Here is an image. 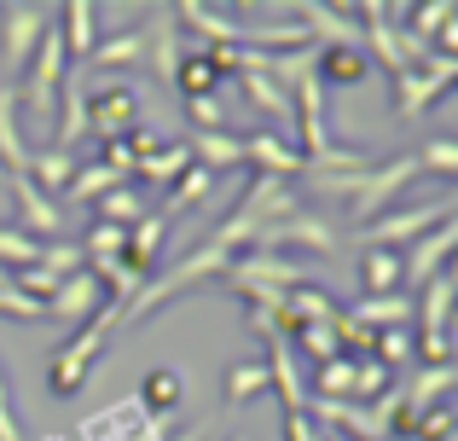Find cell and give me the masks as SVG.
<instances>
[{"mask_svg": "<svg viewBox=\"0 0 458 441\" xmlns=\"http://www.w3.org/2000/svg\"><path fill=\"white\" fill-rule=\"evenodd\" d=\"M418 181V151H401V157H383V163H360V169L343 174H308V192L325 198V204H343L360 226L377 221L383 209H394V198Z\"/></svg>", "mask_w": 458, "mask_h": 441, "instance_id": "cell-1", "label": "cell"}, {"mask_svg": "<svg viewBox=\"0 0 458 441\" xmlns=\"http://www.w3.org/2000/svg\"><path fill=\"white\" fill-rule=\"evenodd\" d=\"M123 326V314H116L111 302L99 308V314L88 319V326L76 331L70 343H58V354L47 360V395L53 401H70V395H81V384H88V372H93V360L105 354V343H111V331Z\"/></svg>", "mask_w": 458, "mask_h": 441, "instance_id": "cell-2", "label": "cell"}, {"mask_svg": "<svg viewBox=\"0 0 458 441\" xmlns=\"http://www.w3.org/2000/svg\"><path fill=\"white\" fill-rule=\"evenodd\" d=\"M441 221H453V198H429V204H412V209H383L377 221L360 226V250H394L401 256L406 244L436 233Z\"/></svg>", "mask_w": 458, "mask_h": 441, "instance_id": "cell-3", "label": "cell"}, {"mask_svg": "<svg viewBox=\"0 0 458 441\" xmlns=\"http://www.w3.org/2000/svg\"><path fill=\"white\" fill-rule=\"evenodd\" d=\"M250 250H261V256H284V250H313V256H336L343 250V238H336V226L325 216H313V209H296V216L284 221H267L256 238H250Z\"/></svg>", "mask_w": 458, "mask_h": 441, "instance_id": "cell-4", "label": "cell"}, {"mask_svg": "<svg viewBox=\"0 0 458 441\" xmlns=\"http://www.w3.org/2000/svg\"><path fill=\"white\" fill-rule=\"evenodd\" d=\"M221 284L233 296H250V291H296V284H308V267H296L291 256H261V250H244V256L226 261Z\"/></svg>", "mask_w": 458, "mask_h": 441, "instance_id": "cell-5", "label": "cell"}, {"mask_svg": "<svg viewBox=\"0 0 458 441\" xmlns=\"http://www.w3.org/2000/svg\"><path fill=\"white\" fill-rule=\"evenodd\" d=\"M453 81H458V58H441V53H429L424 64H412V70H401V76H394V116H401V123L424 116Z\"/></svg>", "mask_w": 458, "mask_h": 441, "instance_id": "cell-6", "label": "cell"}, {"mask_svg": "<svg viewBox=\"0 0 458 441\" xmlns=\"http://www.w3.org/2000/svg\"><path fill=\"white\" fill-rule=\"evenodd\" d=\"M41 30H47V12L30 6V0H6L0 6V76H23L41 47Z\"/></svg>", "mask_w": 458, "mask_h": 441, "instance_id": "cell-7", "label": "cell"}, {"mask_svg": "<svg viewBox=\"0 0 458 441\" xmlns=\"http://www.w3.org/2000/svg\"><path fill=\"white\" fill-rule=\"evenodd\" d=\"M453 244H458V226H453V221H441L436 233H424L418 244H406V250H401V291L412 296V291H424L436 273H447Z\"/></svg>", "mask_w": 458, "mask_h": 441, "instance_id": "cell-8", "label": "cell"}, {"mask_svg": "<svg viewBox=\"0 0 458 441\" xmlns=\"http://www.w3.org/2000/svg\"><path fill=\"white\" fill-rule=\"evenodd\" d=\"M134 123H140V88H128V81H111V88L88 93V134L123 140Z\"/></svg>", "mask_w": 458, "mask_h": 441, "instance_id": "cell-9", "label": "cell"}, {"mask_svg": "<svg viewBox=\"0 0 458 441\" xmlns=\"http://www.w3.org/2000/svg\"><path fill=\"white\" fill-rule=\"evenodd\" d=\"M53 151H76L88 140V76L81 70H64L58 81V105H53Z\"/></svg>", "mask_w": 458, "mask_h": 441, "instance_id": "cell-10", "label": "cell"}, {"mask_svg": "<svg viewBox=\"0 0 458 441\" xmlns=\"http://www.w3.org/2000/svg\"><path fill=\"white\" fill-rule=\"evenodd\" d=\"M174 12L168 6H151L146 23H140V41H146V70L163 88H174V70H180V41H174Z\"/></svg>", "mask_w": 458, "mask_h": 441, "instance_id": "cell-11", "label": "cell"}, {"mask_svg": "<svg viewBox=\"0 0 458 441\" xmlns=\"http://www.w3.org/2000/svg\"><path fill=\"white\" fill-rule=\"evenodd\" d=\"M12 204H18V226L12 233H23L30 244H41V238H58L64 233V216H58V204L47 192H35L30 174H12Z\"/></svg>", "mask_w": 458, "mask_h": 441, "instance_id": "cell-12", "label": "cell"}, {"mask_svg": "<svg viewBox=\"0 0 458 441\" xmlns=\"http://www.w3.org/2000/svg\"><path fill=\"white\" fill-rule=\"evenodd\" d=\"M99 308H105V291H99V279H93L88 267L70 273V279H58V291L47 296V314H53V319H70V326H88Z\"/></svg>", "mask_w": 458, "mask_h": 441, "instance_id": "cell-13", "label": "cell"}, {"mask_svg": "<svg viewBox=\"0 0 458 441\" xmlns=\"http://www.w3.org/2000/svg\"><path fill=\"white\" fill-rule=\"evenodd\" d=\"M267 349H273V354H261V360H267L273 395L284 401V412H308V372H302V360H296V349H291L284 337H273Z\"/></svg>", "mask_w": 458, "mask_h": 441, "instance_id": "cell-14", "label": "cell"}, {"mask_svg": "<svg viewBox=\"0 0 458 441\" xmlns=\"http://www.w3.org/2000/svg\"><path fill=\"white\" fill-rule=\"evenodd\" d=\"M168 12H174V30H198L209 47H238V35H244V23H238L233 12L203 6V0H180V6H168Z\"/></svg>", "mask_w": 458, "mask_h": 441, "instance_id": "cell-15", "label": "cell"}, {"mask_svg": "<svg viewBox=\"0 0 458 441\" xmlns=\"http://www.w3.org/2000/svg\"><path fill=\"white\" fill-rule=\"evenodd\" d=\"M453 291H458V279H453V267H447V273H436V279L412 296V326H418V337H447Z\"/></svg>", "mask_w": 458, "mask_h": 441, "instance_id": "cell-16", "label": "cell"}, {"mask_svg": "<svg viewBox=\"0 0 458 441\" xmlns=\"http://www.w3.org/2000/svg\"><path fill=\"white\" fill-rule=\"evenodd\" d=\"M58 41H64V58H81L88 64V53L99 47V6L93 0H64L58 6Z\"/></svg>", "mask_w": 458, "mask_h": 441, "instance_id": "cell-17", "label": "cell"}, {"mask_svg": "<svg viewBox=\"0 0 458 441\" xmlns=\"http://www.w3.org/2000/svg\"><path fill=\"white\" fill-rule=\"evenodd\" d=\"M244 163H250V169L261 174V181H291V174H302V157H296V146H284V140H273L267 128L244 140Z\"/></svg>", "mask_w": 458, "mask_h": 441, "instance_id": "cell-18", "label": "cell"}, {"mask_svg": "<svg viewBox=\"0 0 458 441\" xmlns=\"http://www.w3.org/2000/svg\"><path fill=\"white\" fill-rule=\"evenodd\" d=\"M186 157L198 163L203 174L244 169V140H238V134H226V128H209V134H191V140H186Z\"/></svg>", "mask_w": 458, "mask_h": 441, "instance_id": "cell-19", "label": "cell"}, {"mask_svg": "<svg viewBox=\"0 0 458 441\" xmlns=\"http://www.w3.org/2000/svg\"><path fill=\"white\" fill-rule=\"evenodd\" d=\"M313 76H319V88L331 81V88H354V81L371 76V58L366 47H313Z\"/></svg>", "mask_w": 458, "mask_h": 441, "instance_id": "cell-20", "label": "cell"}, {"mask_svg": "<svg viewBox=\"0 0 458 441\" xmlns=\"http://www.w3.org/2000/svg\"><path fill=\"white\" fill-rule=\"evenodd\" d=\"M163 238H168V216H163V209H146V216H140L134 226H128L123 261H128V267L140 273V279H146V267H151L157 256H163Z\"/></svg>", "mask_w": 458, "mask_h": 441, "instance_id": "cell-21", "label": "cell"}, {"mask_svg": "<svg viewBox=\"0 0 458 441\" xmlns=\"http://www.w3.org/2000/svg\"><path fill=\"white\" fill-rule=\"evenodd\" d=\"M348 314H354L360 326H371V331H412V296H406V291H394V296H360Z\"/></svg>", "mask_w": 458, "mask_h": 441, "instance_id": "cell-22", "label": "cell"}, {"mask_svg": "<svg viewBox=\"0 0 458 441\" xmlns=\"http://www.w3.org/2000/svg\"><path fill=\"white\" fill-rule=\"evenodd\" d=\"M0 169L23 174L30 169V140L18 128V105H12V81H0Z\"/></svg>", "mask_w": 458, "mask_h": 441, "instance_id": "cell-23", "label": "cell"}, {"mask_svg": "<svg viewBox=\"0 0 458 441\" xmlns=\"http://www.w3.org/2000/svg\"><path fill=\"white\" fill-rule=\"evenodd\" d=\"M23 174H30L35 192L53 198V192H64V186L76 181V151H53V146H41V151H30V169H23Z\"/></svg>", "mask_w": 458, "mask_h": 441, "instance_id": "cell-24", "label": "cell"}, {"mask_svg": "<svg viewBox=\"0 0 458 441\" xmlns=\"http://www.w3.org/2000/svg\"><path fill=\"white\" fill-rule=\"evenodd\" d=\"M128 64H146V41H140V30L128 23V30H116V35H105L99 47L88 53V70H128Z\"/></svg>", "mask_w": 458, "mask_h": 441, "instance_id": "cell-25", "label": "cell"}, {"mask_svg": "<svg viewBox=\"0 0 458 441\" xmlns=\"http://www.w3.org/2000/svg\"><path fill=\"white\" fill-rule=\"evenodd\" d=\"M267 389H273L267 360H233V366L221 372V395H226V407H244V401L267 395Z\"/></svg>", "mask_w": 458, "mask_h": 441, "instance_id": "cell-26", "label": "cell"}, {"mask_svg": "<svg viewBox=\"0 0 458 441\" xmlns=\"http://www.w3.org/2000/svg\"><path fill=\"white\" fill-rule=\"evenodd\" d=\"M180 401H186V377H180L174 366H157V372H146V384H140V412L163 419V412H174Z\"/></svg>", "mask_w": 458, "mask_h": 441, "instance_id": "cell-27", "label": "cell"}, {"mask_svg": "<svg viewBox=\"0 0 458 441\" xmlns=\"http://www.w3.org/2000/svg\"><path fill=\"white\" fill-rule=\"evenodd\" d=\"M401 291V256L394 250H366L360 256V296H394Z\"/></svg>", "mask_w": 458, "mask_h": 441, "instance_id": "cell-28", "label": "cell"}, {"mask_svg": "<svg viewBox=\"0 0 458 441\" xmlns=\"http://www.w3.org/2000/svg\"><path fill=\"white\" fill-rule=\"evenodd\" d=\"M221 81L226 76H221V64L209 58V47L191 53V58H180V70H174V93H180V99H203V93H215Z\"/></svg>", "mask_w": 458, "mask_h": 441, "instance_id": "cell-29", "label": "cell"}, {"mask_svg": "<svg viewBox=\"0 0 458 441\" xmlns=\"http://www.w3.org/2000/svg\"><path fill=\"white\" fill-rule=\"evenodd\" d=\"M186 169H191L186 140H168V146H157L151 157H140V163H134V181H163V186H174Z\"/></svg>", "mask_w": 458, "mask_h": 441, "instance_id": "cell-30", "label": "cell"}, {"mask_svg": "<svg viewBox=\"0 0 458 441\" xmlns=\"http://www.w3.org/2000/svg\"><path fill=\"white\" fill-rule=\"evenodd\" d=\"M348 389H354V360H325V366H313V377H308V401H348Z\"/></svg>", "mask_w": 458, "mask_h": 441, "instance_id": "cell-31", "label": "cell"}, {"mask_svg": "<svg viewBox=\"0 0 458 441\" xmlns=\"http://www.w3.org/2000/svg\"><path fill=\"white\" fill-rule=\"evenodd\" d=\"M209 192H215V174H203L198 163H191V169L180 174L174 186H168V204H163V216H168V221H180V216H186L191 204H203Z\"/></svg>", "mask_w": 458, "mask_h": 441, "instance_id": "cell-32", "label": "cell"}, {"mask_svg": "<svg viewBox=\"0 0 458 441\" xmlns=\"http://www.w3.org/2000/svg\"><path fill=\"white\" fill-rule=\"evenodd\" d=\"M453 12H458L453 0H424V6H394V18H406V23H401L406 35H418V41H429V35H436L441 23L453 18Z\"/></svg>", "mask_w": 458, "mask_h": 441, "instance_id": "cell-33", "label": "cell"}, {"mask_svg": "<svg viewBox=\"0 0 458 441\" xmlns=\"http://www.w3.org/2000/svg\"><path fill=\"white\" fill-rule=\"evenodd\" d=\"M116 186H128V181H116L105 163H88V169H76V181L64 186V198H76V204H99L105 192H116Z\"/></svg>", "mask_w": 458, "mask_h": 441, "instance_id": "cell-34", "label": "cell"}, {"mask_svg": "<svg viewBox=\"0 0 458 441\" xmlns=\"http://www.w3.org/2000/svg\"><path fill=\"white\" fill-rule=\"evenodd\" d=\"M93 209H99V221H105V226H123V233H128V226H134L140 216H146V204H140L134 186H116V192H105Z\"/></svg>", "mask_w": 458, "mask_h": 441, "instance_id": "cell-35", "label": "cell"}, {"mask_svg": "<svg viewBox=\"0 0 458 441\" xmlns=\"http://www.w3.org/2000/svg\"><path fill=\"white\" fill-rule=\"evenodd\" d=\"M291 349L296 354H308L313 366H325V360H336V331H331V319H319V326H296V337H291Z\"/></svg>", "mask_w": 458, "mask_h": 441, "instance_id": "cell-36", "label": "cell"}, {"mask_svg": "<svg viewBox=\"0 0 458 441\" xmlns=\"http://www.w3.org/2000/svg\"><path fill=\"white\" fill-rule=\"evenodd\" d=\"M394 389V372L377 360H354V389H348V401H360V407H371L377 395H389Z\"/></svg>", "mask_w": 458, "mask_h": 441, "instance_id": "cell-37", "label": "cell"}, {"mask_svg": "<svg viewBox=\"0 0 458 441\" xmlns=\"http://www.w3.org/2000/svg\"><path fill=\"white\" fill-rule=\"evenodd\" d=\"M418 174H441V181H453V174H458V140H429V146L418 151Z\"/></svg>", "mask_w": 458, "mask_h": 441, "instance_id": "cell-38", "label": "cell"}, {"mask_svg": "<svg viewBox=\"0 0 458 441\" xmlns=\"http://www.w3.org/2000/svg\"><path fill=\"white\" fill-rule=\"evenodd\" d=\"M35 261H41V244H30V238L23 233H12V226H0V267H35Z\"/></svg>", "mask_w": 458, "mask_h": 441, "instance_id": "cell-39", "label": "cell"}, {"mask_svg": "<svg viewBox=\"0 0 458 441\" xmlns=\"http://www.w3.org/2000/svg\"><path fill=\"white\" fill-rule=\"evenodd\" d=\"M371 360L377 366H406L412 360V331H377V343H371Z\"/></svg>", "mask_w": 458, "mask_h": 441, "instance_id": "cell-40", "label": "cell"}, {"mask_svg": "<svg viewBox=\"0 0 458 441\" xmlns=\"http://www.w3.org/2000/svg\"><path fill=\"white\" fill-rule=\"evenodd\" d=\"M406 441H453V407L441 401V407L418 412V424H412V436H406Z\"/></svg>", "mask_w": 458, "mask_h": 441, "instance_id": "cell-41", "label": "cell"}, {"mask_svg": "<svg viewBox=\"0 0 458 441\" xmlns=\"http://www.w3.org/2000/svg\"><path fill=\"white\" fill-rule=\"evenodd\" d=\"M41 267L53 273V279H70V273L88 267V256H81V244H47L41 250Z\"/></svg>", "mask_w": 458, "mask_h": 441, "instance_id": "cell-42", "label": "cell"}, {"mask_svg": "<svg viewBox=\"0 0 458 441\" xmlns=\"http://www.w3.org/2000/svg\"><path fill=\"white\" fill-rule=\"evenodd\" d=\"M186 111H191V123H198V134H209V128H226V111H221V99H215V93H203V99H186Z\"/></svg>", "mask_w": 458, "mask_h": 441, "instance_id": "cell-43", "label": "cell"}, {"mask_svg": "<svg viewBox=\"0 0 458 441\" xmlns=\"http://www.w3.org/2000/svg\"><path fill=\"white\" fill-rule=\"evenodd\" d=\"M284 441H325V430H313L308 412H284Z\"/></svg>", "mask_w": 458, "mask_h": 441, "instance_id": "cell-44", "label": "cell"}, {"mask_svg": "<svg viewBox=\"0 0 458 441\" xmlns=\"http://www.w3.org/2000/svg\"><path fill=\"white\" fill-rule=\"evenodd\" d=\"M0 441H23L18 412H12V395H6V377H0Z\"/></svg>", "mask_w": 458, "mask_h": 441, "instance_id": "cell-45", "label": "cell"}, {"mask_svg": "<svg viewBox=\"0 0 458 441\" xmlns=\"http://www.w3.org/2000/svg\"><path fill=\"white\" fill-rule=\"evenodd\" d=\"M174 441H198V430H191V436H174Z\"/></svg>", "mask_w": 458, "mask_h": 441, "instance_id": "cell-46", "label": "cell"}, {"mask_svg": "<svg viewBox=\"0 0 458 441\" xmlns=\"http://www.w3.org/2000/svg\"><path fill=\"white\" fill-rule=\"evenodd\" d=\"M325 441H348V436H325Z\"/></svg>", "mask_w": 458, "mask_h": 441, "instance_id": "cell-47", "label": "cell"}]
</instances>
